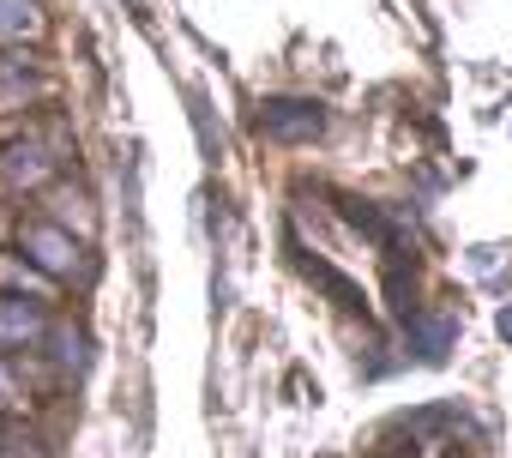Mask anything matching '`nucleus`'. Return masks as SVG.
<instances>
[{
  "instance_id": "423d86ee",
  "label": "nucleus",
  "mask_w": 512,
  "mask_h": 458,
  "mask_svg": "<svg viewBox=\"0 0 512 458\" xmlns=\"http://www.w3.org/2000/svg\"><path fill=\"white\" fill-rule=\"evenodd\" d=\"M37 31H43L37 0H0V37H37Z\"/></svg>"
},
{
  "instance_id": "7ed1b4c3",
  "label": "nucleus",
  "mask_w": 512,
  "mask_h": 458,
  "mask_svg": "<svg viewBox=\"0 0 512 458\" xmlns=\"http://www.w3.org/2000/svg\"><path fill=\"white\" fill-rule=\"evenodd\" d=\"M43 338H49V320H43L37 302L0 296V344H7V350H31V344H43Z\"/></svg>"
},
{
  "instance_id": "1a4fd4ad",
  "label": "nucleus",
  "mask_w": 512,
  "mask_h": 458,
  "mask_svg": "<svg viewBox=\"0 0 512 458\" xmlns=\"http://www.w3.org/2000/svg\"><path fill=\"white\" fill-rule=\"evenodd\" d=\"M500 332H506V338H512V314H500Z\"/></svg>"
},
{
  "instance_id": "20e7f679",
  "label": "nucleus",
  "mask_w": 512,
  "mask_h": 458,
  "mask_svg": "<svg viewBox=\"0 0 512 458\" xmlns=\"http://www.w3.org/2000/svg\"><path fill=\"white\" fill-rule=\"evenodd\" d=\"M0 181H7V187H49V181H55V157H49V145H37V139L13 145L7 157H0Z\"/></svg>"
},
{
  "instance_id": "0eeeda50",
  "label": "nucleus",
  "mask_w": 512,
  "mask_h": 458,
  "mask_svg": "<svg viewBox=\"0 0 512 458\" xmlns=\"http://www.w3.org/2000/svg\"><path fill=\"white\" fill-rule=\"evenodd\" d=\"M55 344H61V350H55L61 368H85V338H79L73 326H55Z\"/></svg>"
},
{
  "instance_id": "39448f33",
  "label": "nucleus",
  "mask_w": 512,
  "mask_h": 458,
  "mask_svg": "<svg viewBox=\"0 0 512 458\" xmlns=\"http://www.w3.org/2000/svg\"><path fill=\"white\" fill-rule=\"evenodd\" d=\"M43 91V61L37 55H0V109H25Z\"/></svg>"
},
{
  "instance_id": "9d476101",
  "label": "nucleus",
  "mask_w": 512,
  "mask_h": 458,
  "mask_svg": "<svg viewBox=\"0 0 512 458\" xmlns=\"http://www.w3.org/2000/svg\"><path fill=\"white\" fill-rule=\"evenodd\" d=\"M0 458H7V428H0Z\"/></svg>"
},
{
  "instance_id": "f257e3e1",
  "label": "nucleus",
  "mask_w": 512,
  "mask_h": 458,
  "mask_svg": "<svg viewBox=\"0 0 512 458\" xmlns=\"http://www.w3.org/2000/svg\"><path fill=\"white\" fill-rule=\"evenodd\" d=\"M19 248H25V260H31L43 278H73V272L85 266V248L67 236L61 223H25V229H19Z\"/></svg>"
},
{
  "instance_id": "6e6552de",
  "label": "nucleus",
  "mask_w": 512,
  "mask_h": 458,
  "mask_svg": "<svg viewBox=\"0 0 512 458\" xmlns=\"http://www.w3.org/2000/svg\"><path fill=\"white\" fill-rule=\"evenodd\" d=\"M25 404V392H19V380L7 374V368H0V410H19Z\"/></svg>"
},
{
  "instance_id": "f03ea898",
  "label": "nucleus",
  "mask_w": 512,
  "mask_h": 458,
  "mask_svg": "<svg viewBox=\"0 0 512 458\" xmlns=\"http://www.w3.org/2000/svg\"><path fill=\"white\" fill-rule=\"evenodd\" d=\"M260 133L278 139V145H302V139H320L326 133V109L308 103V97H272L260 109Z\"/></svg>"
}]
</instances>
